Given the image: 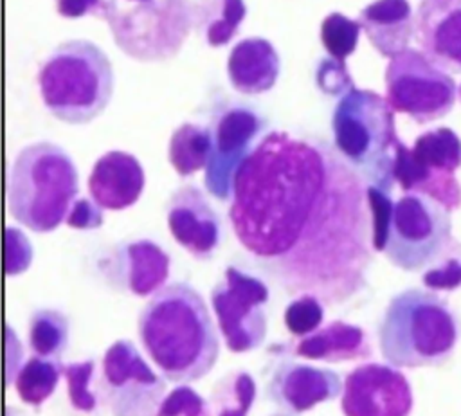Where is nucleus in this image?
Segmentation results:
<instances>
[{"label": "nucleus", "instance_id": "f257e3e1", "mask_svg": "<svg viewBox=\"0 0 461 416\" xmlns=\"http://www.w3.org/2000/svg\"><path fill=\"white\" fill-rule=\"evenodd\" d=\"M229 220L256 268L288 295L339 306L367 286V182L321 137L265 133L236 173Z\"/></svg>", "mask_w": 461, "mask_h": 416}, {"label": "nucleus", "instance_id": "f03ea898", "mask_svg": "<svg viewBox=\"0 0 461 416\" xmlns=\"http://www.w3.org/2000/svg\"><path fill=\"white\" fill-rule=\"evenodd\" d=\"M137 331L148 357L169 382L203 378L220 357V339L209 308L189 283L157 290L137 319Z\"/></svg>", "mask_w": 461, "mask_h": 416}, {"label": "nucleus", "instance_id": "7ed1b4c3", "mask_svg": "<svg viewBox=\"0 0 461 416\" xmlns=\"http://www.w3.org/2000/svg\"><path fill=\"white\" fill-rule=\"evenodd\" d=\"M461 339V319L450 303L429 288L396 294L378 324L384 360L394 367H439Z\"/></svg>", "mask_w": 461, "mask_h": 416}, {"label": "nucleus", "instance_id": "20e7f679", "mask_svg": "<svg viewBox=\"0 0 461 416\" xmlns=\"http://www.w3.org/2000/svg\"><path fill=\"white\" fill-rule=\"evenodd\" d=\"M79 193V175L70 155L40 140L23 146L9 166L5 198L9 214L32 232H50L67 220Z\"/></svg>", "mask_w": 461, "mask_h": 416}, {"label": "nucleus", "instance_id": "39448f33", "mask_svg": "<svg viewBox=\"0 0 461 416\" xmlns=\"http://www.w3.org/2000/svg\"><path fill=\"white\" fill-rule=\"evenodd\" d=\"M43 106L67 124H88L99 117L113 94V67L106 52L90 40L59 43L36 76Z\"/></svg>", "mask_w": 461, "mask_h": 416}, {"label": "nucleus", "instance_id": "423d86ee", "mask_svg": "<svg viewBox=\"0 0 461 416\" xmlns=\"http://www.w3.org/2000/svg\"><path fill=\"white\" fill-rule=\"evenodd\" d=\"M331 130L333 146L364 180L391 193L400 137L394 110L387 99L373 90L353 86L337 101Z\"/></svg>", "mask_w": 461, "mask_h": 416}, {"label": "nucleus", "instance_id": "0eeeda50", "mask_svg": "<svg viewBox=\"0 0 461 416\" xmlns=\"http://www.w3.org/2000/svg\"><path fill=\"white\" fill-rule=\"evenodd\" d=\"M115 45L140 63L175 58L194 23L191 0H108L104 18Z\"/></svg>", "mask_w": 461, "mask_h": 416}, {"label": "nucleus", "instance_id": "6e6552de", "mask_svg": "<svg viewBox=\"0 0 461 416\" xmlns=\"http://www.w3.org/2000/svg\"><path fill=\"white\" fill-rule=\"evenodd\" d=\"M459 167L461 139L452 128L439 126L420 133L412 148L400 140L393 175L402 191L425 194L452 213L461 207Z\"/></svg>", "mask_w": 461, "mask_h": 416}, {"label": "nucleus", "instance_id": "1a4fd4ad", "mask_svg": "<svg viewBox=\"0 0 461 416\" xmlns=\"http://www.w3.org/2000/svg\"><path fill=\"white\" fill-rule=\"evenodd\" d=\"M452 241L450 211L436 200L405 193L393 205L382 254L400 270L429 268Z\"/></svg>", "mask_w": 461, "mask_h": 416}, {"label": "nucleus", "instance_id": "9d476101", "mask_svg": "<svg viewBox=\"0 0 461 416\" xmlns=\"http://www.w3.org/2000/svg\"><path fill=\"white\" fill-rule=\"evenodd\" d=\"M385 99L398 113L416 124H429L448 115L456 104L454 77L421 50L405 49L385 67Z\"/></svg>", "mask_w": 461, "mask_h": 416}, {"label": "nucleus", "instance_id": "9b49d317", "mask_svg": "<svg viewBox=\"0 0 461 416\" xmlns=\"http://www.w3.org/2000/svg\"><path fill=\"white\" fill-rule=\"evenodd\" d=\"M268 297V286L259 277L236 267L225 268L221 281L211 290V306L227 349L247 353L263 344Z\"/></svg>", "mask_w": 461, "mask_h": 416}, {"label": "nucleus", "instance_id": "f8f14e48", "mask_svg": "<svg viewBox=\"0 0 461 416\" xmlns=\"http://www.w3.org/2000/svg\"><path fill=\"white\" fill-rule=\"evenodd\" d=\"M97 389L112 416H153L166 396V382L128 339L104 351Z\"/></svg>", "mask_w": 461, "mask_h": 416}, {"label": "nucleus", "instance_id": "ddd939ff", "mask_svg": "<svg viewBox=\"0 0 461 416\" xmlns=\"http://www.w3.org/2000/svg\"><path fill=\"white\" fill-rule=\"evenodd\" d=\"M265 126V119L243 104H230L216 113L211 122L212 151L203 176L205 189L214 198L225 202L232 196L236 173Z\"/></svg>", "mask_w": 461, "mask_h": 416}, {"label": "nucleus", "instance_id": "4468645a", "mask_svg": "<svg viewBox=\"0 0 461 416\" xmlns=\"http://www.w3.org/2000/svg\"><path fill=\"white\" fill-rule=\"evenodd\" d=\"M412 405L407 376L391 364H360L346 375L340 396L344 416H409Z\"/></svg>", "mask_w": 461, "mask_h": 416}, {"label": "nucleus", "instance_id": "2eb2a0df", "mask_svg": "<svg viewBox=\"0 0 461 416\" xmlns=\"http://www.w3.org/2000/svg\"><path fill=\"white\" fill-rule=\"evenodd\" d=\"M167 229L175 241L196 259H209L220 245L221 223L200 187L180 185L166 205Z\"/></svg>", "mask_w": 461, "mask_h": 416}, {"label": "nucleus", "instance_id": "dca6fc26", "mask_svg": "<svg viewBox=\"0 0 461 416\" xmlns=\"http://www.w3.org/2000/svg\"><path fill=\"white\" fill-rule=\"evenodd\" d=\"M342 389L344 382L337 371L283 360L267 384V398L281 409L299 414L317 403L339 398Z\"/></svg>", "mask_w": 461, "mask_h": 416}, {"label": "nucleus", "instance_id": "f3484780", "mask_svg": "<svg viewBox=\"0 0 461 416\" xmlns=\"http://www.w3.org/2000/svg\"><path fill=\"white\" fill-rule=\"evenodd\" d=\"M414 36L430 61L448 72H461V0H420Z\"/></svg>", "mask_w": 461, "mask_h": 416}, {"label": "nucleus", "instance_id": "a211bd4d", "mask_svg": "<svg viewBox=\"0 0 461 416\" xmlns=\"http://www.w3.org/2000/svg\"><path fill=\"white\" fill-rule=\"evenodd\" d=\"M144 184L139 158L128 151L112 149L95 160L88 176V193L99 207L122 211L140 198Z\"/></svg>", "mask_w": 461, "mask_h": 416}, {"label": "nucleus", "instance_id": "6ab92c4d", "mask_svg": "<svg viewBox=\"0 0 461 416\" xmlns=\"http://www.w3.org/2000/svg\"><path fill=\"white\" fill-rule=\"evenodd\" d=\"M281 70L276 47L259 36L238 41L227 58V77L232 88L245 95H259L274 88Z\"/></svg>", "mask_w": 461, "mask_h": 416}, {"label": "nucleus", "instance_id": "aec40b11", "mask_svg": "<svg viewBox=\"0 0 461 416\" xmlns=\"http://www.w3.org/2000/svg\"><path fill=\"white\" fill-rule=\"evenodd\" d=\"M357 20L380 56L391 59L409 49L414 34V13L409 0H373Z\"/></svg>", "mask_w": 461, "mask_h": 416}, {"label": "nucleus", "instance_id": "412c9836", "mask_svg": "<svg viewBox=\"0 0 461 416\" xmlns=\"http://www.w3.org/2000/svg\"><path fill=\"white\" fill-rule=\"evenodd\" d=\"M371 344L360 326L331 321L313 333L301 337L294 346V355L308 360L348 362L371 357Z\"/></svg>", "mask_w": 461, "mask_h": 416}, {"label": "nucleus", "instance_id": "4be33fe9", "mask_svg": "<svg viewBox=\"0 0 461 416\" xmlns=\"http://www.w3.org/2000/svg\"><path fill=\"white\" fill-rule=\"evenodd\" d=\"M124 283L137 297L153 295L169 276V256L151 240H137L124 247Z\"/></svg>", "mask_w": 461, "mask_h": 416}, {"label": "nucleus", "instance_id": "5701e85b", "mask_svg": "<svg viewBox=\"0 0 461 416\" xmlns=\"http://www.w3.org/2000/svg\"><path fill=\"white\" fill-rule=\"evenodd\" d=\"M245 16V0H200L194 4L193 27L209 47H223L238 34Z\"/></svg>", "mask_w": 461, "mask_h": 416}, {"label": "nucleus", "instance_id": "b1692460", "mask_svg": "<svg viewBox=\"0 0 461 416\" xmlns=\"http://www.w3.org/2000/svg\"><path fill=\"white\" fill-rule=\"evenodd\" d=\"M212 151L211 128L194 122L180 124L169 137L167 160L180 176L205 169Z\"/></svg>", "mask_w": 461, "mask_h": 416}, {"label": "nucleus", "instance_id": "393cba45", "mask_svg": "<svg viewBox=\"0 0 461 416\" xmlns=\"http://www.w3.org/2000/svg\"><path fill=\"white\" fill-rule=\"evenodd\" d=\"M68 319L54 308L34 310L29 317L27 340L34 355L61 362L68 346Z\"/></svg>", "mask_w": 461, "mask_h": 416}, {"label": "nucleus", "instance_id": "a878e982", "mask_svg": "<svg viewBox=\"0 0 461 416\" xmlns=\"http://www.w3.org/2000/svg\"><path fill=\"white\" fill-rule=\"evenodd\" d=\"M61 366L63 364L58 360L41 358L38 355L29 357L14 378V389L20 400L32 407H40L49 400L58 385Z\"/></svg>", "mask_w": 461, "mask_h": 416}, {"label": "nucleus", "instance_id": "bb28decb", "mask_svg": "<svg viewBox=\"0 0 461 416\" xmlns=\"http://www.w3.org/2000/svg\"><path fill=\"white\" fill-rule=\"evenodd\" d=\"M211 400L216 416H249L256 400V382L247 371H232L218 382Z\"/></svg>", "mask_w": 461, "mask_h": 416}, {"label": "nucleus", "instance_id": "cd10ccee", "mask_svg": "<svg viewBox=\"0 0 461 416\" xmlns=\"http://www.w3.org/2000/svg\"><path fill=\"white\" fill-rule=\"evenodd\" d=\"M360 31L362 27L358 20L333 11L321 22V43L330 58L346 63L348 56L357 49Z\"/></svg>", "mask_w": 461, "mask_h": 416}, {"label": "nucleus", "instance_id": "c85d7f7f", "mask_svg": "<svg viewBox=\"0 0 461 416\" xmlns=\"http://www.w3.org/2000/svg\"><path fill=\"white\" fill-rule=\"evenodd\" d=\"M421 283L432 292H452L461 286V241L452 238L439 258L425 268Z\"/></svg>", "mask_w": 461, "mask_h": 416}, {"label": "nucleus", "instance_id": "c756f323", "mask_svg": "<svg viewBox=\"0 0 461 416\" xmlns=\"http://www.w3.org/2000/svg\"><path fill=\"white\" fill-rule=\"evenodd\" d=\"M94 371H95V362L92 358L61 366V375L67 380L68 402L74 409L81 412H94L95 407L99 405L97 393L92 389Z\"/></svg>", "mask_w": 461, "mask_h": 416}, {"label": "nucleus", "instance_id": "7c9ffc66", "mask_svg": "<svg viewBox=\"0 0 461 416\" xmlns=\"http://www.w3.org/2000/svg\"><path fill=\"white\" fill-rule=\"evenodd\" d=\"M322 319L324 303L312 294L297 295L292 303L286 304L283 313L285 328L295 337H306L313 333L315 330H319Z\"/></svg>", "mask_w": 461, "mask_h": 416}, {"label": "nucleus", "instance_id": "2f4dec72", "mask_svg": "<svg viewBox=\"0 0 461 416\" xmlns=\"http://www.w3.org/2000/svg\"><path fill=\"white\" fill-rule=\"evenodd\" d=\"M153 416H212L211 409L193 387L178 385L167 393Z\"/></svg>", "mask_w": 461, "mask_h": 416}, {"label": "nucleus", "instance_id": "473e14b6", "mask_svg": "<svg viewBox=\"0 0 461 416\" xmlns=\"http://www.w3.org/2000/svg\"><path fill=\"white\" fill-rule=\"evenodd\" d=\"M367 200L371 211V245L375 252H382L394 202L391 200V193L371 184H367Z\"/></svg>", "mask_w": 461, "mask_h": 416}, {"label": "nucleus", "instance_id": "72a5a7b5", "mask_svg": "<svg viewBox=\"0 0 461 416\" xmlns=\"http://www.w3.org/2000/svg\"><path fill=\"white\" fill-rule=\"evenodd\" d=\"M315 81L319 90H322L328 95H344L348 90L355 86L346 63L337 61L330 56L319 61Z\"/></svg>", "mask_w": 461, "mask_h": 416}, {"label": "nucleus", "instance_id": "f704fd0d", "mask_svg": "<svg viewBox=\"0 0 461 416\" xmlns=\"http://www.w3.org/2000/svg\"><path fill=\"white\" fill-rule=\"evenodd\" d=\"M67 225L74 229H95L103 225V207H99L94 200L77 198L67 216Z\"/></svg>", "mask_w": 461, "mask_h": 416}, {"label": "nucleus", "instance_id": "c9c22d12", "mask_svg": "<svg viewBox=\"0 0 461 416\" xmlns=\"http://www.w3.org/2000/svg\"><path fill=\"white\" fill-rule=\"evenodd\" d=\"M108 0H54L56 13L63 18H83L97 16L104 18Z\"/></svg>", "mask_w": 461, "mask_h": 416}, {"label": "nucleus", "instance_id": "e433bc0d", "mask_svg": "<svg viewBox=\"0 0 461 416\" xmlns=\"http://www.w3.org/2000/svg\"><path fill=\"white\" fill-rule=\"evenodd\" d=\"M272 416H292V414H288V412H277V414H272Z\"/></svg>", "mask_w": 461, "mask_h": 416}, {"label": "nucleus", "instance_id": "4c0bfd02", "mask_svg": "<svg viewBox=\"0 0 461 416\" xmlns=\"http://www.w3.org/2000/svg\"><path fill=\"white\" fill-rule=\"evenodd\" d=\"M459 97H461V86H459Z\"/></svg>", "mask_w": 461, "mask_h": 416}]
</instances>
